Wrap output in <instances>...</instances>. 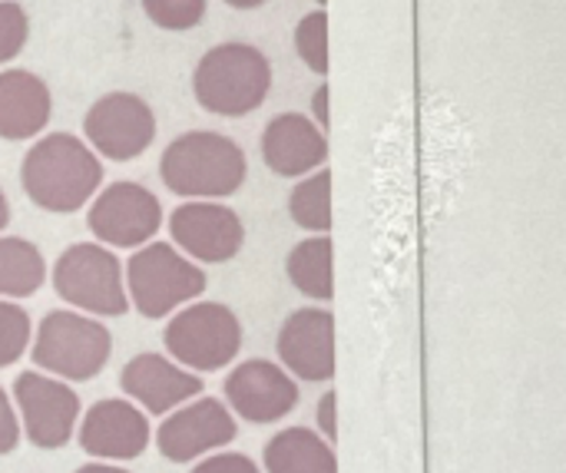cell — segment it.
Listing matches in <instances>:
<instances>
[{
	"mask_svg": "<svg viewBox=\"0 0 566 473\" xmlns=\"http://www.w3.org/2000/svg\"><path fill=\"white\" fill-rule=\"evenodd\" d=\"M279 361L295 381L325 385L335 375V315L298 308L279 328Z\"/></svg>",
	"mask_w": 566,
	"mask_h": 473,
	"instance_id": "14",
	"label": "cell"
},
{
	"mask_svg": "<svg viewBox=\"0 0 566 473\" xmlns=\"http://www.w3.org/2000/svg\"><path fill=\"white\" fill-rule=\"evenodd\" d=\"M27 43V13L13 0H0V63L13 60Z\"/></svg>",
	"mask_w": 566,
	"mask_h": 473,
	"instance_id": "26",
	"label": "cell"
},
{
	"mask_svg": "<svg viewBox=\"0 0 566 473\" xmlns=\"http://www.w3.org/2000/svg\"><path fill=\"white\" fill-rule=\"evenodd\" d=\"M172 242L196 262H232L245 245V225L235 209L219 202H186L169 216Z\"/></svg>",
	"mask_w": 566,
	"mask_h": 473,
	"instance_id": "13",
	"label": "cell"
},
{
	"mask_svg": "<svg viewBox=\"0 0 566 473\" xmlns=\"http://www.w3.org/2000/svg\"><path fill=\"white\" fill-rule=\"evenodd\" d=\"M318 3H325V0H318Z\"/></svg>",
	"mask_w": 566,
	"mask_h": 473,
	"instance_id": "34",
	"label": "cell"
},
{
	"mask_svg": "<svg viewBox=\"0 0 566 473\" xmlns=\"http://www.w3.org/2000/svg\"><path fill=\"white\" fill-rule=\"evenodd\" d=\"M50 90L30 70L0 73V139H33L50 123Z\"/></svg>",
	"mask_w": 566,
	"mask_h": 473,
	"instance_id": "18",
	"label": "cell"
},
{
	"mask_svg": "<svg viewBox=\"0 0 566 473\" xmlns=\"http://www.w3.org/2000/svg\"><path fill=\"white\" fill-rule=\"evenodd\" d=\"M149 438L146 414L126 398L96 401L80 421V448L103 464L136 461L149 448Z\"/></svg>",
	"mask_w": 566,
	"mask_h": 473,
	"instance_id": "16",
	"label": "cell"
},
{
	"mask_svg": "<svg viewBox=\"0 0 566 473\" xmlns=\"http://www.w3.org/2000/svg\"><path fill=\"white\" fill-rule=\"evenodd\" d=\"M30 341H33V322H30V315L20 305L0 298V368L17 365L27 355Z\"/></svg>",
	"mask_w": 566,
	"mask_h": 473,
	"instance_id": "23",
	"label": "cell"
},
{
	"mask_svg": "<svg viewBox=\"0 0 566 473\" xmlns=\"http://www.w3.org/2000/svg\"><path fill=\"white\" fill-rule=\"evenodd\" d=\"M226 408L249 424H275L298 408V381L269 358H249L226 378Z\"/></svg>",
	"mask_w": 566,
	"mask_h": 473,
	"instance_id": "11",
	"label": "cell"
},
{
	"mask_svg": "<svg viewBox=\"0 0 566 473\" xmlns=\"http://www.w3.org/2000/svg\"><path fill=\"white\" fill-rule=\"evenodd\" d=\"M206 292V272L169 242H146L126 262V298L143 318H166Z\"/></svg>",
	"mask_w": 566,
	"mask_h": 473,
	"instance_id": "6",
	"label": "cell"
},
{
	"mask_svg": "<svg viewBox=\"0 0 566 473\" xmlns=\"http://www.w3.org/2000/svg\"><path fill=\"white\" fill-rule=\"evenodd\" d=\"M272 90V66L252 43L212 46L192 73L196 103L216 116H245L265 103Z\"/></svg>",
	"mask_w": 566,
	"mask_h": 473,
	"instance_id": "3",
	"label": "cell"
},
{
	"mask_svg": "<svg viewBox=\"0 0 566 473\" xmlns=\"http://www.w3.org/2000/svg\"><path fill=\"white\" fill-rule=\"evenodd\" d=\"M76 473H129V471H126V467H119V464H103V461H96V464L80 467Z\"/></svg>",
	"mask_w": 566,
	"mask_h": 473,
	"instance_id": "31",
	"label": "cell"
},
{
	"mask_svg": "<svg viewBox=\"0 0 566 473\" xmlns=\"http://www.w3.org/2000/svg\"><path fill=\"white\" fill-rule=\"evenodd\" d=\"M189 473H262L255 467V461H249L245 454L235 451H222V454H209L206 461H199Z\"/></svg>",
	"mask_w": 566,
	"mask_h": 473,
	"instance_id": "27",
	"label": "cell"
},
{
	"mask_svg": "<svg viewBox=\"0 0 566 473\" xmlns=\"http://www.w3.org/2000/svg\"><path fill=\"white\" fill-rule=\"evenodd\" d=\"M262 156L275 176L295 179L318 169L328 159L325 133L302 113H279L262 133Z\"/></svg>",
	"mask_w": 566,
	"mask_h": 473,
	"instance_id": "17",
	"label": "cell"
},
{
	"mask_svg": "<svg viewBox=\"0 0 566 473\" xmlns=\"http://www.w3.org/2000/svg\"><path fill=\"white\" fill-rule=\"evenodd\" d=\"M20 182L33 206L66 216L83 209L99 189L103 166L80 136L50 133L23 156Z\"/></svg>",
	"mask_w": 566,
	"mask_h": 473,
	"instance_id": "1",
	"label": "cell"
},
{
	"mask_svg": "<svg viewBox=\"0 0 566 473\" xmlns=\"http://www.w3.org/2000/svg\"><path fill=\"white\" fill-rule=\"evenodd\" d=\"M315 421H318V434L335 444L338 441V395L335 391H325L318 398V408H315Z\"/></svg>",
	"mask_w": 566,
	"mask_h": 473,
	"instance_id": "29",
	"label": "cell"
},
{
	"mask_svg": "<svg viewBox=\"0 0 566 473\" xmlns=\"http://www.w3.org/2000/svg\"><path fill=\"white\" fill-rule=\"evenodd\" d=\"M239 434L232 411L216 398H192L169 411L156 431V448L169 464H192L219 448H229Z\"/></svg>",
	"mask_w": 566,
	"mask_h": 473,
	"instance_id": "10",
	"label": "cell"
},
{
	"mask_svg": "<svg viewBox=\"0 0 566 473\" xmlns=\"http://www.w3.org/2000/svg\"><path fill=\"white\" fill-rule=\"evenodd\" d=\"M7 222H10V202H7V196L0 189V232L7 229Z\"/></svg>",
	"mask_w": 566,
	"mask_h": 473,
	"instance_id": "32",
	"label": "cell"
},
{
	"mask_svg": "<svg viewBox=\"0 0 566 473\" xmlns=\"http://www.w3.org/2000/svg\"><path fill=\"white\" fill-rule=\"evenodd\" d=\"M163 345L166 355L192 375L222 371L242 351V322L222 302H192L169 318Z\"/></svg>",
	"mask_w": 566,
	"mask_h": 473,
	"instance_id": "5",
	"label": "cell"
},
{
	"mask_svg": "<svg viewBox=\"0 0 566 473\" xmlns=\"http://www.w3.org/2000/svg\"><path fill=\"white\" fill-rule=\"evenodd\" d=\"M90 232L113 249H139L163 225L159 199L139 182H113L90 206Z\"/></svg>",
	"mask_w": 566,
	"mask_h": 473,
	"instance_id": "12",
	"label": "cell"
},
{
	"mask_svg": "<svg viewBox=\"0 0 566 473\" xmlns=\"http://www.w3.org/2000/svg\"><path fill=\"white\" fill-rule=\"evenodd\" d=\"M312 106H315V116H318V129H328V86H318L315 90Z\"/></svg>",
	"mask_w": 566,
	"mask_h": 473,
	"instance_id": "30",
	"label": "cell"
},
{
	"mask_svg": "<svg viewBox=\"0 0 566 473\" xmlns=\"http://www.w3.org/2000/svg\"><path fill=\"white\" fill-rule=\"evenodd\" d=\"M17 444H20V421H17L10 395L0 388V454H13Z\"/></svg>",
	"mask_w": 566,
	"mask_h": 473,
	"instance_id": "28",
	"label": "cell"
},
{
	"mask_svg": "<svg viewBox=\"0 0 566 473\" xmlns=\"http://www.w3.org/2000/svg\"><path fill=\"white\" fill-rule=\"evenodd\" d=\"M113 355V335L99 318L80 312H46L30 341L33 368L60 381L96 378Z\"/></svg>",
	"mask_w": 566,
	"mask_h": 473,
	"instance_id": "4",
	"label": "cell"
},
{
	"mask_svg": "<svg viewBox=\"0 0 566 473\" xmlns=\"http://www.w3.org/2000/svg\"><path fill=\"white\" fill-rule=\"evenodd\" d=\"M229 7H239V10H252V7H262L265 0H226Z\"/></svg>",
	"mask_w": 566,
	"mask_h": 473,
	"instance_id": "33",
	"label": "cell"
},
{
	"mask_svg": "<svg viewBox=\"0 0 566 473\" xmlns=\"http://www.w3.org/2000/svg\"><path fill=\"white\" fill-rule=\"evenodd\" d=\"M285 272H289V282L315 298V302H332L335 295V275H332V239L328 235H312L305 242H298L292 252H289V262H285Z\"/></svg>",
	"mask_w": 566,
	"mask_h": 473,
	"instance_id": "20",
	"label": "cell"
},
{
	"mask_svg": "<svg viewBox=\"0 0 566 473\" xmlns=\"http://www.w3.org/2000/svg\"><path fill=\"white\" fill-rule=\"evenodd\" d=\"M143 10L163 30H189L202 20L206 0H143Z\"/></svg>",
	"mask_w": 566,
	"mask_h": 473,
	"instance_id": "25",
	"label": "cell"
},
{
	"mask_svg": "<svg viewBox=\"0 0 566 473\" xmlns=\"http://www.w3.org/2000/svg\"><path fill=\"white\" fill-rule=\"evenodd\" d=\"M83 133L99 156L113 162H129L153 146L156 116L149 103L136 93H106L83 116Z\"/></svg>",
	"mask_w": 566,
	"mask_h": 473,
	"instance_id": "9",
	"label": "cell"
},
{
	"mask_svg": "<svg viewBox=\"0 0 566 473\" xmlns=\"http://www.w3.org/2000/svg\"><path fill=\"white\" fill-rule=\"evenodd\" d=\"M46 278L40 249L27 239H0V298H30Z\"/></svg>",
	"mask_w": 566,
	"mask_h": 473,
	"instance_id": "21",
	"label": "cell"
},
{
	"mask_svg": "<svg viewBox=\"0 0 566 473\" xmlns=\"http://www.w3.org/2000/svg\"><path fill=\"white\" fill-rule=\"evenodd\" d=\"M245 153L235 139L209 129L186 133L163 149L159 176L169 192L186 199H226L245 182Z\"/></svg>",
	"mask_w": 566,
	"mask_h": 473,
	"instance_id": "2",
	"label": "cell"
},
{
	"mask_svg": "<svg viewBox=\"0 0 566 473\" xmlns=\"http://www.w3.org/2000/svg\"><path fill=\"white\" fill-rule=\"evenodd\" d=\"M119 388L126 401H133L143 414L166 418L169 411L182 408L186 401L202 395V378L179 368L169 355L143 351L126 361L119 375Z\"/></svg>",
	"mask_w": 566,
	"mask_h": 473,
	"instance_id": "15",
	"label": "cell"
},
{
	"mask_svg": "<svg viewBox=\"0 0 566 473\" xmlns=\"http://www.w3.org/2000/svg\"><path fill=\"white\" fill-rule=\"evenodd\" d=\"M289 216L295 225L325 235L332 229V172L318 169L305 182H298L289 196Z\"/></svg>",
	"mask_w": 566,
	"mask_h": 473,
	"instance_id": "22",
	"label": "cell"
},
{
	"mask_svg": "<svg viewBox=\"0 0 566 473\" xmlns=\"http://www.w3.org/2000/svg\"><path fill=\"white\" fill-rule=\"evenodd\" d=\"M295 46L308 70L322 76L328 73V17L322 10L302 17V23L295 27Z\"/></svg>",
	"mask_w": 566,
	"mask_h": 473,
	"instance_id": "24",
	"label": "cell"
},
{
	"mask_svg": "<svg viewBox=\"0 0 566 473\" xmlns=\"http://www.w3.org/2000/svg\"><path fill=\"white\" fill-rule=\"evenodd\" d=\"M13 411L20 434L40 451L66 448L80 424V395L43 371H20L13 381Z\"/></svg>",
	"mask_w": 566,
	"mask_h": 473,
	"instance_id": "8",
	"label": "cell"
},
{
	"mask_svg": "<svg viewBox=\"0 0 566 473\" xmlns=\"http://www.w3.org/2000/svg\"><path fill=\"white\" fill-rule=\"evenodd\" d=\"M53 292L86 312V315H99V318H119L129 312V298H126V285H123V269L119 259L96 242H80L70 245L56 265H53Z\"/></svg>",
	"mask_w": 566,
	"mask_h": 473,
	"instance_id": "7",
	"label": "cell"
},
{
	"mask_svg": "<svg viewBox=\"0 0 566 473\" xmlns=\"http://www.w3.org/2000/svg\"><path fill=\"white\" fill-rule=\"evenodd\" d=\"M265 473H338V458L332 444L308 428L279 431L262 454Z\"/></svg>",
	"mask_w": 566,
	"mask_h": 473,
	"instance_id": "19",
	"label": "cell"
}]
</instances>
